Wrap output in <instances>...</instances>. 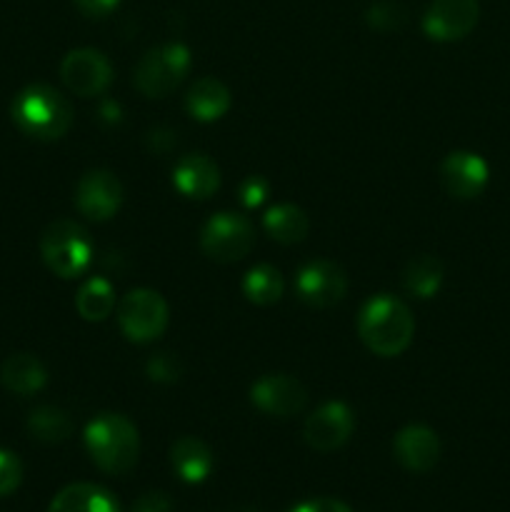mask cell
Returning a JSON list of instances; mask_svg holds the SVG:
<instances>
[{"instance_id": "22", "label": "cell", "mask_w": 510, "mask_h": 512, "mask_svg": "<svg viewBox=\"0 0 510 512\" xmlns=\"http://www.w3.org/2000/svg\"><path fill=\"white\" fill-rule=\"evenodd\" d=\"M440 285H443V263L438 258H433V255H420V258L410 260L403 273V288L413 298H433V295H438Z\"/></svg>"}, {"instance_id": "28", "label": "cell", "mask_w": 510, "mask_h": 512, "mask_svg": "<svg viewBox=\"0 0 510 512\" xmlns=\"http://www.w3.org/2000/svg\"><path fill=\"white\" fill-rule=\"evenodd\" d=\"M23 480V465L8 450H0V498L15 493Z\"/></svg>"}, {"instance_id": "8", "label": "cell", "mask_w": 510, "mask_h": 512, "mask_svg": "<svg viewBox=\"0 0 510 512\" xmlns=\"http://www.w3.org/2000/svg\"><path fill=\"white\" fill-rule=\"evenodd\" d=\"M60 78L70 93L80 95V98H93L113 83V65L100 50L78 48L70 50L63 58Z\"/></svg>"}, {"instance_id": "11", "label": "cell", "mask_w": 510, "mask_h": 512, "mask_svg": "<svg viewBox=\"0 0 510 512\" xmlns=\"http://www.w3.org/2000/svg\"><path fill=\"white\" fill-rule=\"evenodd\" d=\"M250 400L260 413L270 415V418H293L308 403V390L303 383L290 375L273 373L263 375L258 383L250 388Z\"/></svg>"}, {"instance_id": "13", "label": "cell", "mask_w": 510, "mask_h": 512, "mask_svg": "<svg viewBox=\"0 0 510 512\" xmlns=\"http://www.w3.org/2000/svg\"><path fill=\"white\" fill-rule=\"evenodd\" d=\"M355 430L353 410L345 403H325L305 420L303 438L318 453H333L343 448Z\"/></svg>"}, {"instance_id": "15", "label": "cell", "mask_w": 510, "mask_h": 512, "mask_svg": "<svg viewBox=\"0 0 510 512\" xmlns=\"http://www.w3.org/2000/svg\"><path fill=\"white\" fill-rule=\"evenodd\" d=\"M395 460L410 473H428L440 458V440L425 425H408L393 440Z\"/></svg>"}, {"instance_id": "26", "label": "cell", "mask_w": 510, "mask_h": 512, "mask_svg": "<svg viewBox=\"0 0 510 512\" xmlns=\"http://www.w3.org/2000/svg\"><path fill=\"white\" fill-rule=\"evenodd\" d=\"M365 20H368V25L373 30L393 33V30H400L408 23V10L400 3H395V0H378V3H373L368 8Z\"/></svg>"}, {"instance_id": "3", "label": "cell", "mask_w": 510, "mask_h": 512, "mask_svg": "<svg viewBox=\"0 0 510 512\" xmlns=\"http://www.w3.org/2000/svg\"><path fill=\"white\" fill-rule=\"evenodd\" d=\"M13 123L20 133L35 140H58L73 125V108L50 85H28L20 90L10 105Z\"/></svg>"}, {"instance_id": "2", "label": "cell", "mask_w": 510, "mask_h": 512, "mask_svg": "<svg viewBox=\"0 0 510 512\" xmlns=\"http://www.w3.org/2000/svg\"><path fill=\"white\" fill-rule=\"evenodd\" d=\"M85 450L90 460L108 475H125L140 455L138 428L125 415L103 413L85 428Z\"/></svg>"}, {"instance_id": "9", "label": "cell", "mask_w": 510, "mask_h": 512, "mask_svg": "<svg viewBox=\"0 0 510 512\" xmlns=\"http://www.w3.org/2000/svg\"><path fill=\"white\" fill-rule=\"evenodd\" d=\"M348 290L343 268L330 260H310L295 275V293L310 308H330L340 303Z\"/></svg>"}, {"instance_id": "14", "label": "cell", "mask_w": 510, "mask_h": 512, "mask_svg": "<svg viewBox=\"0 0 510 512\" xmlns=\"http://www.w3.org/2000/svg\"><path fill=\"white\" fill-rule=\"evenodd\" d=\"M488 175V163L468 150H455L440 163V183L458 200L478 198L488 185Z\"/></svg>"}, {"instance_id": "5", "label": "cell", "mask_w": 510, "mask_h": 512, "mask_svg": "<svg viewBox=\"0 0 510 512\" xmlns=\"http://www.w3.org/2000/svg\"><path fill=\"white\" fill-rule=\"evenodd\" d=\"M190 70V50L183 43H163L138 60L133 83L145 98H165L185 80Z\"/></svg>"}, {"instance_id": "10", "label": "cell", "mask_w": 510, "mask_h": 512, "mask_svg": "<svg viewBox=\"0 0 510 512\" xmlns=\"http://www.w3.org/2000/svg\"><path fill=\"white\" fill-rule=\"evenodd\" d=\"M478 0H433L423 15V30L430 40L453 43L478 25Z\"/></svg>"}, {"instance_id": "29", "label": "cell", "mask_w": 510, "mask_h": 512, "mask_svg": "<svg viewBox=\"0 0 510 512\" xmlns=\"http://www.w3.org/2000/svg\"><path fill=\"white\" fill-rule=\"evenodd\" d=\"M268 193L270 185L263 175H248L238 188V198L245 208H260L265 203V198H268Z\"/></svg>"}, {"instance_id": "20", "label": "cell", "mask_w": 510, "mask_h": 512, "mask_svg": "<svg viewBox=\"0 0 510 512\" xmlns=\"http://www.w3.org/2000/svg\"><path fill=\"white\" fill-rule=\"evenodd\" d=\"M48 512H118V503L98 485L75 483L55 495Z\"/></svg>"}, {"instance_id": "23", "label": "cell", "mask_w": 510, "mask_h": 512, "mask_svg": "<svg viewBox=\"0 0 510 512\" xmlns=\"http://www.w3.org/2000/svg\"><path fill=\"white\" fill-rule=\"evenodd\" d=\"M75 308H78L80 318L90 320V323H100V320H105L115 308L113 283L105 278H90L88 283L78 290Z\"/></svg>"}, {"instance_id": "12", "label": "cell", "mask_w": 510, "mask_h": 512, "mask_svg": "<svg viewBox=\"0 0 510 512\" xmlns=\"http://www.w3.org/2000/svg\"><path fill=\"white\" fill-rule=\"evenodd\" d=\"M123 205V185L108 170H90L78 180L75 188V208L85 218L103 223L110 220Z\"/></svg>"}, {"instance_id": "30", "label": "cell", "mask_w": 510, "mask_h": 512, "mask_svg": "<svg viewBox=\"0 0 510 512\" xmlns=\"http://www.w3.org/2000/svg\"><path fill=\"white\" fill-rule=\"evenodd\" d=\"M130 512H173V503L165 493H145L135 500Z\"/></svg>"}, {"instance_id": "32", "label": "cell", "mask_w": 510, "mask_h": 512, "mask_svg": "<svg viewBox=\"0 0 510 512\" xmlns=\"http://www.w3.org/2000/svg\"><path fill=\"white\" fill-rule=\"evenodd\" d=\"M290 512H353L345 503L333 498H318V500H308V503L298 505Z\"/></svg>"}, {"instance_id": "21", "label": "cell", "mask_w": 510, "mask_h": 512, "mask_svg": "<svg viewBox=\"0 0 510 512\" xmlns=\"http://www.w3.org/2000/svg\"><path fill=\"white\" fill-rule=\"evenodd\" d=\"M263 228L265 233L273 240H278V243L295 245L300 243V240H305L310 223L308 215H305L298 205L280 203L263 215Z\"/></svg>"}, {"instance_id": "24", "label": "cell", "mask_w": 510, "mask_h": 512, "mask_svg": "<svg viewBox=\"0 0 510 512\" xmlns=\"http://www.w3.org/2000/svg\"><path fill=\"white\" fill-rule=\"evenodd\" d=\"M28 433L30 438L38 443H63L73 433V420L65 410L45 405V408H35L28 418Z\"/></svg>"}, {"instance_id": "27", "label": "cell", "mask_w": 510, "mask_h": 512, "mask_svg": "<svg viewBox=\"0 0 510 512\" xmlns=\"http://www.w3.org/2000/svg\"><path fill=\"white\" fill-rule=\"evenodd\" d=\"M148 375L150 380H158V383H175L183 375V365L175 355L158 353L148 360Z\"/></svg>"}, {"instance_id": "17", "label": "cell", "mask_w": 510, "mask_h": 512, "mask_svg": "<svg viewBox=\"0 0 510 512\" xmlns=\"http://www.w3.org/2000/svg\"><path fill=\"white\" fill-rule=\"evenodd\" d=\"M170 465L183 483L198 485L213 473V453L198 438H180L170 448Z\"/></svg>"}, {"instance_id": "25", "label": "cell", "mask_w": 510, "mask_h": 512, "mask_svg": "<svg viewBox=\"0 0 510 512\" xmlns=\"http://www.w3.org/2000/svg\"><path fill=\"white\" fill-rule=\"evenodd\" d=\"M283 288V275L273 265H255L243 278V295L255 305L278 303Z\"/></svg>"}, {"instance_id": "4", "label": "cell", "mask_w": 510, "mask_h": 512, "mask_svg": "<svg viewBox=\"0 0 510 512\" xmlns=\"http://www.w3.org/2000/svg\"><path fill=\"white\" fill-rule=\"evenodd\" d=\"M40 258L58 278H78L93 260V240L75 220H55L40 235Z\"/></svg>"}, {"instance_id": "6", "label": "cell", "mask_w": 510, "mask_h": 512, "mask_svg": "<svg viewBox=\"0 0 510 512\" xmlns=\"http://www.w3.org/2000/svg\"><path fill=\"white\" fill-rule=\"evenodd\" d=\"M118 325L133 343H150L168 328V303L155 290H130L118 305Z\"/></svg>"}, {"instance_id": "1", "label": "cell", "mask_w": 510, "mask_h": 512, "mask_svg": "<svg viewBox=\"0 0 510 512\" xmlns=\"http://www.w3.org/2000/svg\"><path fill=\"white\" fill-rule=\"evenodd\" d=\"M415 320L408 305L383 293L370 298L358 315V335L370 353L380 358H395L410 345Z\"/></svg>"}, {"instance_id": "31", "label": "cell", "mask_w": 510, "mask_h": 512, "mask_svg": "<svg viewBox=\"0 0 510 512\" xmlns=\"http://www.w3.org/2000/svg\"><path fill=\"white\" fill-rule=\"evenodd\" d=\"M73 3L85 18H105L118 8L120 0H73Z\"/></svg>"}, {"instance_id": "18", "label": "cell", "mask_w": 510, "mask_h": 512, "mask_svg": "<svg viewBox=\"0 0 510 512\" xmlns=\"http://www.w3.org/2000/svg\"><path fill=\"white\" fill-rule=\"evenodd\" d=\"M230 108V90L218 78H200L185 95V110L200 123L220 120Z\"/></svg>"}, {"instance_id": "7", "label": "cell", "mask_w": 510, "mask_h": 512, "mask_svg": "<svg viewBox=\"0 0 510 512\" xmlns=\"http://www.w3.org/2000/svg\"><path fill=\"white\" fill-rule=\"evenodd\" d=\"M255 230L245 215L218 213L200 230V250L215 263H235L250 253Z\"/></svg>"}, {"instance_id": "16", "label": "cell", "mask_w": 510, "mask_h": 512, "mask_svg": "<svg viewBox=\"0 0 510 512\" xmlns=\"http://www.w3.org/2000/svg\"><path fill=\"white\" fill-rule=\"evenodd\" d=\"M173 185L190 200H205L220 188V170L213 158L203 153L185 155L173 170Z\"/></svg>"}, {"instance_id": "19", "label": "cell", "mask_w": 510, "mask_h": 512, "mask_svg": "<svg viewBox=\"0 0 510 512\" xmlns=\"http://www.w3.org/2000/svg\"><path fill=\"white\" fill-rule=\"evenodd\" d=\"M0 383L15 395H35L48 383V370L35 355L15 353L0 368Z\"/></svg>"}]
</instances>
